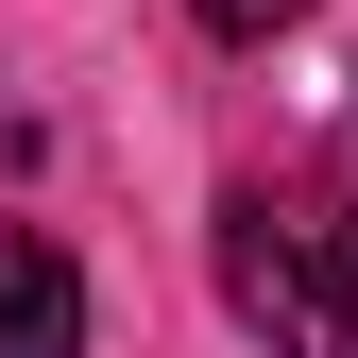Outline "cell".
<instances>
[{"label": "cell", "instance_id": "2", "mask_svg": "<svg viewBox=\"0 0 358 358\" xmlns=\"http://www.w3.org/2000/svg\"><path fill=\"white\" fill-rule=\"evenodd\" d=\"M0 358H85V273L34 222H0Z\"/></svg>", "mask_w": 358, "mask_h": 358}, {"label": "cell", "instance_id": "3", "mask_svg": "<svg viewBox=\"0 0 358 358\" xmlns=\"http://www.w3.org/2000/svg\"><path fill=\"white\" fill-rule=\"evenodd\" d=\"M290 17H324V0H205V34H239V52H256V34H290Z\"/></svg>", "mask_w": 358, "mask_h": 358}, {"label": "cell", "instance_id": "1", "mask_svg": "<svg viewBox=\"0 0 358 358\" xmlns=\"http://www.w3.org/2000/svg\"><path fill=\"white\" fill-rule=\"evenodd\" d=\"M222 290L273 358H358V205L324 188H222Z\"/></svg>", "mask_w": 358, "mask_h": 358}]
</instances>
